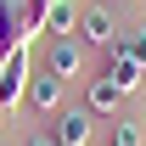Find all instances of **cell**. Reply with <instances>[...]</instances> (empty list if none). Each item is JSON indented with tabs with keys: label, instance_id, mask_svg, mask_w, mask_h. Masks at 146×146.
<instances>
[{
	"label": "cell",
	"instance_id": "5b68a950",
	"mask_svg": "<svg viewBox=\"0 0 146 146\" xmlns=\"http://www.w3.org/2000/svg\"><path fill=\"white\" fill-rule=\"evenodd\" d=\"M62 79L56 73H28V107L34 112H62Z\"/></svg>",
	"mask_w": 146,
	"mask_h": 146
},
{
	"label": "cell",
	"instance_id": "30bf717a",
	"mask_svg": "<svg viewBox=\"0 0 146 146\" xmlns=\"http://www.w3.org/2000/svg\"><path fill=\"white\" fill-rule=\"evenodd\" d=\"M45 11H51V0H23V39L28 45L45 39Z\"/></svg>",
	"mask_w": 146,
	"mask_h": 146
},
{
	"label": "cell",
	"instance_id": "3957f363",
	"mask_svg": "<svg viewBox=\"0 0 146 146\" xmlns=\"http://www.w3.org/2000/svg\"><path fill=\"white\" fill-rule=\"evenodd\" d=\"M17 51H28V39H23V0H0V68Z\"/></svg>",
	"mask_w": 146,
	"mask_h": 146
},
{
	"label": "cell",
	"instance_id": "8fae6325",
	"mask_svg": "<svg viewBox=\"0 0 146 146\" xmlns=\"http://www.w3.org/2000/svg\"><path fill=\"white\" fill-rule=\"evenodd\" d=\"M112 56H124V62H135V68L146 73V34H141V28H129V34H118Z\"/></svg>",
	"mask_w": 146,
	"mask_h": 146
},
{
	"label": "cell",
	"instance_id": "9c48e42d",
	"mask_svg": "<svg viewBox=\"0 0 146 146\" xmlns=\"http://www.w3.org/2000/svg\"><path fill=\"white\" fill-rule=\"evenodd\" d=\"M101 79H112V84H118V96H135V90H141V79H146V73L135 68V62H124V56H112Z\"/></svg>",
	"mask_w": 146,
	"mask_h": 146
},
{
	"label": "cell",
	"instance_id": "7c38bea8",
	"mask_svg": "<svg viewBox=\"0 0 146 146\" xmlns=\"http://www.w3.org/2000/svg\"><path fill=\"white\" fill-rule=\"evenodd\" d=\"M112 146H141V124L118 118V124H112Z\"/></svg>",
	"mask_w": 146,
	"mask_h": 146
},
{
	"label": "cell",
	"instance_id": "6da1fadb",
	"mask_svg": "<svg viewBox=\"0 0 146 146\" xmlns=\"http://www.w3.org/2000/svg\"><path fill=\"white\" fill-rule=\"evenodd\" d=\"M28 101V51H17L6 68H0V112H11Z\"/></svg>",
	"mask_w": 146,
	"mask_h": 146
},
{
	"label": "cell",
	"instance_id": "8992f818",
	"mask_svg": "<svg viewBox=\"0 0 146 146\" xmlns=\"http://www.w3.org/2000/svg\"><path fill=\"white\" fill-rule=\"evenodd\" d=\"M90 124H96V118H90L84 107H73V112H56V129H51V141H56V146H84V141H90Z\"/></svg>",
	"mask_w": 146,
	"mask_h": 146
},
{
	"label": "cell",
	"instance_id": "7a4b0ae2",
	"mask_svg": "<svg viewBox=\"0 0 146 146\" xmlns=\"http://www.w3.org/2000/svg\"><path fill=\"white\" fill-rule=\"evenodd\" d=\"M79 45H101V51H112L118 45V28H112V11L107 6H90V11H79Z\"/></svg>",
	"mask_w": 146,
	"mask_h": 146
},
{
	"label": "cell",
	"instance_id": "277c9868",
	"mask_svg": "<svg viewBox=\"0 0 146 146\" xmlns=\"http://www.w3.org/2000/svg\"><path fill=\"white\" fill-rule=\"evenodd\" d=\"M45 73H56L62 84L84 73V45L79 39H51V56H45Z\"/></svg>",
	"mask_w": 146,
	"mask_h": 146
},
{
	"label": "cell",
	"instance_id": "ba28073f",
	"mask_svg": "<svg viewBox=\"0 0 146 146\" xmlns=\"http://www.w3.org/2000/svg\"><path fill=\"white\" fill-rule=\"evenodd\" d=\"M73 28H79L73 0H51V11H45V39H73Z\"/></svg>",
	"mask_w": 146,
	"mask_h": 146
},
{
	"label": "cell",
	"instance_id": "5bb4252c",
	"mask_svg": "<svg viewBox=\"0 0 146 146\" xmlns=\"http://www.w3.org/2000/svg\"><path fill=\"white\" fill-rule=\"evenodd\" d=\"M0 118H6V112H0Z\"/></svg>",
	"mask_w": 146,
	"mask_h": 146
},
{
	"label": "cell",
	"instance_id": "4fadbf2b",
	"mask_svg": "<svg viewBox=\"0 0 146 146\" xmlns=\"http://www.w3.org/2000/svg\"><path fill=\"white\" fill-rule=\"evenodd\" d=\"M28 146H56V141H51V135H34V141H28Z\"/></svg>",
	"mask_w": 146,
	"mask_h": 146
},
{
	"label": "cell",
	"instance_id": "52a82bcc",
	"mask_svg": "<svg viewBox=\"0 0 146 146\" xmlns=\"http://www.w3.org/2000/svg\"><path fill=\"white\" fill-rule=\"evenodd\" d=\"M118 101H124V96H118V84H112V79H90V90H84V112H90V118L118 112Z\"/></svg>",
	"mask_w": 146,
	"mask_h": 146
}]
</instances>
